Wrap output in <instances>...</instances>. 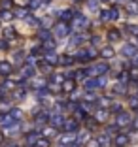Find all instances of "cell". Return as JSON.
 Masks as SVG:
<instances>
[{
    "label": "cell",
    "instance_id": "1",
    "mask_svg": "<svg viewBox=\"0 0 138 147\" xmlns=\"http://www.w3.org/2000/svg\"><path fill=\"white\" fill-rule=\"evenodd\" d=\"M10 72H12V64H10V62H0V74L8 76Z\"/></svg>",
    "mask_w": 138,
    "mask_h": 147
},
{
    "label": "cell",
    "instance_id": "5",
    "mask_svg": "<svg viewBox=\"0 0 138 147\" xmlns=\"http://www.w3.org/2000/svg\"><path fill=\"white\" fill-rule=\"evenodd\" d=\"M102 55H104V57H114V51H112L110 47H106V49L102 51Z\"/></svg>",
    "mask_w": 138,
    "mask_h": 147
},
{
    "label": "cell",
    "instance_id": "8",
    "mask_svg": "<svg viewBox=\"0 0 138 147\" xmlns=\"http://www.w3.org/2000/svg\"><path fill=\"white\" fill-rule=\"evenodd\" d=\"M15 34V30H12V28H6V36H13Z\"/></svg>",
    "mask_w": 138,
    "mask_h": 147
},
{
    "label": "cell",
    "instance_id": "7",
    "mask_svg": "<svg viewBox=\"0 0 138 147\" xmlns=\"http://www.w3.org/2000/svg\"><path fill=\"white\" fill-rule=\"evenodd\" d=\"M70 89H74V83L72 81H66L65 83V91H70Z\"/></svg>",
    "mask_w": 138,
    "mask_h": 147
},
{
    "label": "cell",
    "instance_id": "3",
    "mask_svg": "<svg viewBox=\"0 0 138 147\" xmlns=\"http://www.w3.org/2000/svg\"><path fill=\"white\" fill-rule=\"evenodd\" d=\"M55 32H57V36H65V34H66V26H65V25H59V26L55 28Z\"/></svg>",
    "mask_w": 138,
    "mask_h": 147
},
{
    "label": "cell",
    "instance_id": "4",
    "mask_svg": "<svg viewBox=\"0 0 138 147\" xmlns=\"http://www.w3.org/2000/svg\"><path fill=\"white\" fill-rule=\"evenodd\" d=\"M116 142L119 143V145H125V143H127V138H125V136H117V138H116Z\"/></svg>",
    "mask_w": 138,
    "mask_h": 147
},
{
    "label": "cell",
    "instance_id": "2",
    "mask_svg": "<svg viewBox=\"0 0 138 147\" xmlns=\"http://www.w3.org/2000/svg\"><path fill=\"white\" fill-rule=\"evenodd\" d=\"M117 123H123V125H127V123H131V117L127 115V113H121V115L117 117Z\"/></svg>",
    "mask_w": 138,
    "mask_h": 147
},
{
    "label": "cell",
    "instance_id": "10",
    "mask_svg": "<svg viewBox=\"0 0 138 147\" xmlns=\"http://www.w3.org/2000/svg\"><path fill=\"white\" fill-rule=\"evenodd\" d=\"M2 4H4V8H10V6H12V2H10V0H4Z\"/></svg>",
    "mask_w": 138,
    "mask_h": 147
},
{
    "label": "cell",
    "instance_id": "9",
    "mask_svg": "<svg viewBox=\"0 0 138 147\" xmlns=\"http://www.w3.org/2000/svg\"><path fill=\"white\" fill-rule=\"evenodd\" d=\"M30 6H32V8H38V6H40V0H32V4H30Z\"/></svg>",
    "mask_w": 138,
    "mask_h": 147
},
{
    "label": "cell",
    "instance_id": "6",
    "mask_svg": "<svg viewBox=\"0 0 138 147\" xmlns=\"http://www.w3.org/2000/svg\"><path fill=\"white\" fill-rule=\"evenodd\" d=\"M125 53H127V55H133V53H136V49H133V45H127Z\"/></svg>",
    "mask_w": 138,
    "mask_h": 147
}]
</instances>
